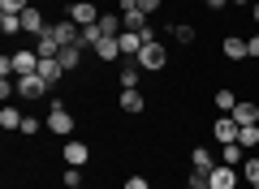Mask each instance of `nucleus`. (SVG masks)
<instances>
[{"mask_svg": "<svg viewBox=\"0 0 259 189\" xmlns=\"http://www.w3.org/2000/svg\"><path fill=\"white\" fill-rule=\"evenodd\" d=\"M91 52L100 56V60H108V65H112V60H121V43H117V35H104L100 43L91 47Z\"/></svg>", "mask_w": 259, "mask_h": 189, "instance_id": "nucleus-16", "label": "nucleus"}, {"mask_svg": "<svg viewBox=\"0 0 259 189\" xmlns=\"http://www.w3.org/2000/svg\"><path fill=\"white\" fill-rule=\"evenodd\" d=\"M139 78H143L139 60H125V65H121V90H130V86H139Z\"/></svg>", "mask_w": 259, "mask_h": 189, "instance_id": "nucleus-21", "label": "nucleus"}, {"mask_svg": "<svg viewBox=\"0 0 259 189\" xmlns=\"http://www.w3.org/2000/svg\"><path fill=\"white\" fill-rule=\"evenodd\" d=\"M39 129H48V125H39V120H35V116H26V120H22V129H18V134H26V138H35V134H39Z\"/></svg>", "mask_w": 259, "mask_h": 189, "instance_id": "nucleus-32", "label": "nucleus"}, {"mask_svg": "<svg viewBox=\"0 0 259 189\" xmlns=\"http://www.w3.org/2000/svg\"><path fill=\"white\" fill-rule=\"evenodd\" d=\"M216 163H221V159H216L207 146H194V151H190V172H212Z\"/></svg>", "mask_w": 259, "mask_h": 189, "instance_id": "nucleus-15", "label": "nucleus"}, {"mask_svg": "<svg viewBox=\"0 0 259 189\" xmlns=\"http://www.w3.org/2000/svg\"><path fill=\"white\" fill-rule=\"evenodd\" d=\"M0 30L5 35H22V13H0Z\"/></svg>", "mask_w": 259, "mask_h": 189, "instance_id": "nucleus-25", "label": "nucleus"}, {"mask_svg": "<svg viewBox=\"0 0 259 189\" xmlns=\"http://www.w3.org/2000/svg\"><path fill=\"white\" fill-rule=\"evenodd\" d=\"M233 5H255V0H233Z\"/></svg>", "mask_w": 259, "mask_h": 189, "instance_id": "nucleus-38", "label": "nucleus"}, {"mask_svg": "<svg viewBox=\"0 0 259 189\" xmlns=\"http://www.w3.org/2000/svg\"><path fill=\"white\" fill-rule=\"evenodd\" d=\"M212 134H216V146H229V142H238L242 125L229 116V112H221V116H216V125H212Z\"/></svg>", "mask_w": 259, "mask_h": 189, "instance_id": "nucleus-5", "label": "nucleus"}, {"mask_svg": "<svg viewBox=\"0 0 259 189\" xmlns=\"http://www.w3.org/2000/svg\"><path fill=\"white\" fill-rule=\"evenodd\" d=\"M30 0H0V13H26Z\"/></svg>", "mask_w": 259, "mask_h": 189, "instance_id": "nucleus-29", "label": "nucleus"}, {"mask_svg": "<svg viewBox=\"0 0 259 189\" xmlns=\"http://www.w3.org/2000/svg\"><path fill=\"white\" fill-rule=\"evenodd\" d=\"M100 30H104V35H121V30H125V22H121L117 13H100Z\"/></svg>", "mask_w": 259, "mask_h": 189, "instance_id": "nucleus-24", "label": "nucleus"}, {"mask_svg": "<svg viewBox=\"0 0 259 189\" xmlns=\"http://www.w3.org/2000/svg\"><path fill=\"white\" fill-rule=\"evenodd\" d=\"M22 120H26V116H22L13 103H5V108H0V129H22Z\"/></svg>", "mask_w": 259, "mask_h": 189, "instance_id": "nucleus-22", "label": "nucleus"}, {"mask_svg": "<svg viewBox=\"0 0 259 189\" xmlns=\"http://www.w3.org/2000/svg\"><path fill=\"white\" fill-rule=\"evenodd\" d=\"M39 78H44L48 86H56V82L65 78V69H61V60H39Z\"/></svg>", "mask_w": 259, "mask_h": 189, "instance_id": "nucleus-20", "label": "nucleus"}, {"mask_svg": "<svg viewBox=\"0 0 259 189\" xmlns=\"http://www.w3.org/2000/svg\"><path fill=\"white\" fill-rule=\"evenodd\" d=\"M65 18H69V22H78V26H95V22H100V9H95L91 0H74Z\"/></svg>", "mask_w": 259, "mask_h": 189, "instance_id": "nucleus-6", "label": "nucleus"}, {"mask_svg": "<svg viewBox=\"0 0 259 189\" xmlns=\"http://www.w3.org/2000/svg\"><path fill=\"white\" fill-rule=\"evenodd\" d=\"M250 189H259V185H250Z\"/></svg>", "mask_w": 259, "mask_h": 189, "instance_id": "nucleus-39", "label": "nucleus"}, {"mask_svg": "<svg viewBox=\"0 0 259 189\" xmlns=\"http://www.w3.org/2000/svg\"><path fill=\"white\" fill-rule=\"evenodd\" d=\"M65 189H74V185H82V168H65Z\"/></svg>", "mask_w": 259, "mask_h": 189, "instance_id": "nucleus-31", "label": "nucleus"}, {"mask_svg": "<svg viewBox=\"0 0 259 189\" xmlns=\"http://www.w3.org/2000/svg\"><path fill=\"white\" fill-rule=\"evenodd\" d=\"M65 163H69V168H82V163L87 159H91V146H87V142H78V138H65Z\"/></svg>", "mask_w": 259, "mask_h": 189, "instance_id": "nucleus-7", "label": "nucleus"}, {"mask_svg": "<svg viewBox=\"0 0 259 189\" xmlns=\"http://www.w3.org/2000/svg\"><path fill=\"white\" fill-rule=\"evenodd\" d=\"M229 116L238 120L242 129H246V125H259V103H255V99H238V108H233Z\"/></svg>", "mask_w": 259, "mask_h": 189, "instance_id": "nucleus-12", "label": "nucleus"}, {"mask_svg": "<svg viewBox=\"0 0 259 189\" xmlns=\"http://www.w3.org/2000/svg\"><path fill=\"white\" fill-rule=\"evenodd\" d=\"M134 60H139V69H143V73H160V69L168 65V52H164V43L156 39V43H143V52L134 56Z\"/></svg>", "mask_w": 259, "mask_h": 189, "instance_id": "nucleus-3", "label": "nucleus"}, {"mask_svg": "<svg viewBox=\"0 0 259 189\" xmlns=\"http://www.w3.org/2000/svg\"><path fill=\"white\" fill-rule=\"evenodd\" d=\"M117 103H121V112H130V116H139V112L147 108V95H143L139 86H130V90H121V95H117Z\"/></svg>", "mask_w": 259, "mask_h": 189, "instance_id": "nucleus-10", "label": "nucleus"}, {"mask_svg": "<svg viewBox=\"0 0 259 189\" xmlns=\"http://www.w3.org/2000/svg\"><path fill=\"white\" fill-rule=\"evenodd\" d=\"M250 18H255V22H259V0H255V5H250Z\"/></svg>", "mask_w": 259, "mask_h": 189, "instance_id": "nucleus-37", "label": "nucleus"}, {"mask_svg": "<svg viewBox=\"0 0 259 189\" xmlns=\"http://www.w3.org/2000/svg\"><path fill=\"white\" fill-rule=\"evenodd\" d=\"M242 180L246 185H259V159L255 155H246V163H242Z\"/></svg>", "mask_w": 259, "mask_h": 189, "instance_id": "nucleus-26", "label": "nucleus"}, {"mask_svg": "<svg viewBox=\"0 0 259 189\" xmlns=\"http://www.w3.org/2000/svg\"><path fill=\"white\" fill-rule=\"evenodd\" d=\"M22 30H26V35H35V39H39V35H48V30H52V22H44V13H39L35 5H30V9L22 13Z\"/></svg>", "mask_w": 259, "mask_h": 189, "instance_id": "nucleus-11", "label": "nucleus"}, {"mask_svg": "<svg viewBox=\"0 0 259 189\" xmlns=\"http://www.w3.org/2000/svg\"><path fill=\"white\" fill-rule=\"evenodd\" d=\"M216 108H221V112H233V108H238V95H233V90H216Z\"/></svg>", "mask_w": 259, "mask_h": 189, "instance_id": "nucleus-28", "label": "nucleus"}, {"mask_svg": "<svg viewBox=\"0 0 259 189\" xmlns=\"http://www.w3.org/2000/svg\"><path fill=\"white\" fill-rule=\"evenodd\" d=\"M52 35L61 39V47H74V43H82V26H78V22H52Z\"/></svg>", "mask_w": 259, "mask_h": 189, "instance_id": "nucleus-8", "label": "nucleus"}, {"mask_svg": "<svg viewBox=\"0 0 259 189\" xmlns=\"http://www.w3.org/2000/svg\"><path fill=\"white\" fill-rule=\"evenodd\" d=\"M246 56H250V60H259V35L246 39Z\"/></svg>", "mask_w": 259, "mask_h": 189, "instance_id": "nucleus-35", "label": "nucleus"}, {"mask_svg": "<svg viewBox=\"0 0 259 189\" xmlns=\"http://www.w3.org/2000/svg\"><path fill=\"white\" fill-rule=\"evenodd\" d=\"M160 5H164V0H139V13H147V18H151V13H160Z\"/></svg>", "mask_w": 259, "mask_h": 189, "instance_id": "nucleus-33", "label": "nucleus"}, {"mask_svg": "<svg viewBox=\"0 0 259 189\" xmlns=\"http://www.w3.org/2000/svg\"><path fill=\"white\" fill-rule=\"evenodd\" d=\"M82 52H87V43H74V47H61V56H56V60H61V69H65V73H74L78 65H82Z\"/></svg>", "mask_w": 259, "mask_h": 189, "instance_id": "nucleus-17", "label": "nucleus"}, {"mask_svg": "<svg viewBox=\"0 0 259 189\" xmlns=\"http://www.w3.org/2000/svg\"><path fill=\"white\" fill-rule=\"evenodd\" d=\"M203 5H207V9L216 13V9H225V5H229V0H203Z\"/></svg>", "mask_w": 259, "mask_h": 189, "instance_id": "nucleus-36", "label": "nucleus"}, {"mask_svg": "<svg viewBox=\"0 0 259 189\" xmlns=\"http://www.w3.org/2000/svg\"><path fill=\"white\" fill-rule=\"evenodd\" d=\"M221 163H229V168H242V163H246V146H242V142L221 146Z\"/></svg>", "mask_w": 259, "mask_h": 189, "instance_id": "nucleus-19", "label": "nucleus"}, {"mask_svg": "<svg viewBox=\"0 0 259 189\" xmlns=\"http://www.w3.org/2000/svg\"><path fill=\"white\" fill-rule=\"evenodd\" d=\"M121 189H151V185H147V176H125V185H121Z\"/></svg>", "mask_w": 259, "mask_h": 189, "instance_id": "nucleus-34", "label": "nucleus"}, {"mask_svg": "<svg viewBox=\"0 0 259 189\" xmlns=\"http://www.w3.org/2000/svg\"><path fill=\"white\" fill-rule=\"evenodd\" d=\"M74 189H82V185H74Z\"/></svg>", "mask_w": 259, "mask_h": 189, "instance_id": "nucleus-40", "label": "nucleus"}, {"mask_svg": "<svg viewBox=\"0 0 259 189\" xmlns=\"http://www.w3.org/2000/svg\"><path fill=\"white\" fill-rule=\"evenodd\" d=\"M48 134H56V138H69V134H74V112L65 108V99H52V112H48Z\"/></svg>", "mask_w": 259, "mask_h": 189, "instance_id": "nucleus-2", "label": "nucleus"}, {"mask_svg": "<svg viewBox=\"0 0 259 189\" xmlns=\"http://www.w3.org/2000/svg\"><path fill=\"white\" fill-rule=\"evenodd\" d=\"M221 52H225V60H250V56H246V39H242V35H225Z\"/></svg>", "mask_w": 259, "mask_h": 189, "instance_id": "nucleus-14", "label": "nucleus"}, {"mask_svg": "<svg viewBox=\"0 0 259 189\" xmlns=\"http://www.w3.org/2000/svg\"><path fill=\"white\" fill-rule=\"evenodd\" d=\"M168 35H173L177 43H194V26L190 22H168Z\"/></svg>", "mask_w": 259, "mask_h": 189, "instance_id": "nucleus-23", "label": "nucleus"}, {"mask_svg": "<svg viewBox=\"0 0 259 189\" xmlns=\"http://www.w3.org/2000/svg\"><path fill=\"white\" fill-rule=\"evenodd\" d=\"M238 180H242V168H229V163H216L207 172V185L212 189H238Z\"/></svg>", "mask_w": 259, "mask_h": 189, "instance_id": "nucleus-4", "label": "nucleus"}, {"mask_svg": "<svg viewBox=\"0 0 259 189\" xmlns=\"http://www.w3.org/2000/svg\"><path fill=\"white\" fill-rule=\"evenodd\" d=\"M238 142L246 146V151H255V146H259V125H246V129L238 134Z\"/></svg>", "mask_w": 259, "mask_h": 189, "instance_id": "nucleus-27", "label": "nucleus"}, {"mask_svg": "<svg viewBox=\"0 0 259 189\" xmlns=\"http://www.w3.org/2000/svg\"><path fill=\"white\" fill-rule=\"evenodd\" d=\"M186 189H212L207 185V172H190V176H186Z\"/></svg>", "mask_w": 259, "mask_h": 189, "instance_id": "nucleus-30", "label": "nucleus"}, {"mask_svg": "<svg viewBox=\"0 0 259 189\" xmlns=\"http://www.w3.org/2000/svg\"><path fill=\"white\" fill-rule=\"evenodd\" d=\"M48 90H52V86H48L39 73H30V78H18V95H22V99H44Z\"/></svg>", "mask_w": 259, "mask_h": 189, "instance_id": "nucleus-9", "label": "nucleus"}, {"mask_svg": "<svg viewBox=\"0 0 259 189\" xmlns=\"http://www.w3.org/2000/svg\"><path fill=\"white\" fill-rule=\"evenodd\" d=\"M117 43H121V56H139L143 52V35H139V30H121Z\"/></svg>", "mask_w": 259, "mask_h": 189, "instance_id": "nucleus-18", "label": "nucleus"}, {"mask_svg": "<svg viewBox=\"0 0 259 189\" xmlns=\"http://www.w3.org/2000/svg\"><path fill=\"white\" fill-rule=\"evenodd\" d=\"M35 52H39V60H56V56H61V39L48 30V35L35 39Z\"/></svg>", "mask_w": 259, "mask_h": 189, "instance_id": "nucleus-13", "label": "nucleus"}, {"mask_svg": "<svg viewBox=\"0 0 259 189\" xmlns=\"http://www.w3.org/2000/svg\"><path fill=\"white\" fill-rule=\"evenodd\" d=\"M9 60V78H30V73H39V52L35 47H18L13 56H5Z\"/></svg>", "mask_w": 259, "mask_h": 189, "instance_id": "nucleus-1", "label": "nucleus"}]
</instances>
